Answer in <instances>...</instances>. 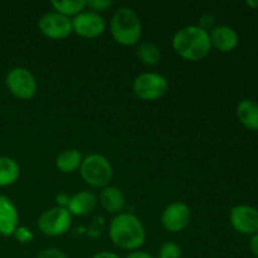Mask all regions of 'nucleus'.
Wrapping results in <instances>:
<instances>
[{
  "label": "nucleus",
  "mask_w": 258,
  "mask_h": 258,
  "mask_svg": "<svg viewBox=\"0 0 258 258\" xmlns=\"http://www.w3.org/2000/svg\"><path fill=\"white\" fill-rule=\"evenodd\" d=\"M237 118L246 128L251 131H258V103L256 101L242 100L236 110Z\"/></svg>",
  "instance_id": "nucleus-15"
},
{
  "label": "nucleus",
  "mask_w": 258,
  "mask_h": 258,
  "mask_svg": "<svg viewBox=\"0 0 258 258\" xmlns=\"http://www.w3.org/2000/svg\"><path fill=\"white\" fill-rule=\"evenodd\" d=\"M181 249L174 242H165L159 249L158 258H180Z\"/></svg>",
  "instance_id": "nucleus-21"
},
{
  "label": "nucleus",
  "mask_w": 258,
  "mask_h": 258,
  "mask_svg": "<svg viewBox=\"0 0 258 258\" xmlns=\"http://www.w3.org/2000/svg\"><path fill=\"white\" fill-rule=\"evenodd\" d=\"M72 226V216L68 209L54 207L43 212L38 219V228L43 234L59 237L67 233Z\"/></svg>",
  "instance_id": "nucleus-7"
},
{
  "label": "nucleus",
  "mask_w": 258,
  "mask_h": 258,
  "mask_svg": "<svg viewBox=\"0 0 258 258\" xmlns=\"http://www.w3.org/2000/svg\"><path fill=\"white\" fill-rule=\"evenodd\" d=\"M0 258H2V257H0Z\"/></svg>",
  "instance_id": "nucleus-31"
},
{
  "label": "nucleus",
  "mask_w": 258,
  "mask_h": 258,
  "mask_svg": "<svg viewBox=\"0 0 258 258\" xmlns=\"http://www.w3.org/2000/svg\"><path fill=\"white\" fill-rule=\"evenodd\" d=\"M212 47L221 52L228 53L237 48L239 43V37L236 30L228 25H217L209 32Z\"/></svg>",
  "instance_id": "nucleus-12"
},
{
  "label": "nucleus",
  "mask_w": 258,
  "mask_h": 258,
  "mask_svg": "<svg viewBox=\"0 0 258 258\" xmlns=\"http://www.w3.org/2000/svg\"><path fill=\"white\" fill-rule=\"evenodd\" d=\"M70 198H71V197H68L67 194H64V193L58 194V196L55 197V202H57V204H58L57 207H59V208L67 209L68 203H70Z\"/></svg>",
  "instance_id": "nucleus-26"
},
{
  "label": "nucleus",
  "mask_w": 258,
  "mask_h": 258,
  "mask_svg": "<svg viewBox=\"0 0 258 258\" xmlns=\"http://www.w3.org/2000/svg\"><path fill=\"white\" fill-rule=\"evenodd\" d=\"M5 85L14 97L19 100H30L38 91L37 80L28 68L14 67L8 72Z\"/></svg>",
  "instance_id": "nucleus-5"
},
{
  "label": "nucleus",
  "mask_w": 258,
  "mask_h": 258,
  "mask_svg": "<svg viewBox=\"0 0 258 258\" xmlns=\"http://www.w3.org/2000/svg\"><path fill=\"white\" fill-rule=\"evenodd\" d=\"M14 238L17 239L19 243H30V242L34 239V234H33V232L30 231V229H28L27 227H19L18 226V228L15 229L14 232Z\"/></svg>",
  "instance_id": "nucleus-22"
},
{
  "label": "nucleus",
  "mask_w": 258,
  "mask_h": 258,
  "mask_svg": "<svg viewBox=\"0 0 258 258\" xmlns=\"http://www.w3.org/2000/svg\"><path fill=\"white\" fill-rule=\"evenodd\" d=\"M125 258H154L150 253L143 251H134L131 253H128Z\"/></svg>",
  "instance_id": "nucleus-28"
},
{
  "label": "nucleus",
  "mask_w": 258,
  "mask_h": 258,
  "mask_svg": "<svg viewBox=\"0 0 258 258\" xmlns=\"http://www.w3.org/2000/svg\"><path fill=\"white\" fill-rule=\"evenodd\" d=\"M83 156L80 150L77 149H66V150L60 151L55 158V166L58 170L62 173H75L76 170L81 168L82 164Z\"/></svg>",
  "instance_id": "nucleus-17"
},
{
  "label": "nucleus",
  "mask_w": 258,
  "mask_h": 258,
  "mask_svg": "<svg viewBox=\"0 0 258 258\" xmlns=\"http://www.w3.org/2000/svg\"><path fill=\"white\" fill-rule=\"evenodd\" d=\"M50 5L55 13H59L67 18H75L87 8V2L86 0H54L50 3Z\"/></svg>",
  "instance_id": "nucleus-20"
},
{
  "label": "nucleus",
  "mask_w": 258,
  "mask_h": 258,
  "mask_svg": "<svg viewBox=\"0 0 258 258\" xmlns=\"http://www.w3.org/2000/svg\"><path fill=\"white\" fill-rule=\"evenodd\" d=\"M19 214L15 204L7 196L0 194V236L10 237L18 228Z\"/></svg>",
  "instance_id": "nucleus-13"
},
{
  "label": "nucleus",
  "mask_w": 258,
  "mask_h": 258,
  "mask_svg": "<svg viewBox=\"0 0 258 258\" xmlns=\"http://www.w3.org/2000/svg\"><path fill=\"white\" fill-rule=\"evenodd\" d=\"M113 5L112 0H88L87 8H90L91 12L100 13L110 9Z\"/></svg>",
  "instance_id": "nucleus-23"
},
{
  "label": "nucleus",
  "mask_w": 258,
  "mask_h": 258,
  "mask_svg": "<svg viewBox=\"0 0 258 258\" xmlns=\"http://www.w3.org/2000/svg\"><path fill=\"white\" fill-rule=\"evenodd\" d=\"M169 90V83L159 73H143L134 80L133 91L143 101H155L163 97Z\"/></svg>",
  "instance_id": "nucleus-6"
},
{
  "label": "nucleus",
  "mask_w": 258,
  "mask_h": 258,
  "mask_svg": "<svg viewBox=\"0 0 258 258\" xmlns=\"http://www.w3.org/2000/svg\"><path fill=\"white\" fill-rule=\"evenodd\" d=\"M80 171L85 183L93 188H106L113 176L110 161L98 154H91L83 158Z\"/></svg>",
  "instance_id": "nucleus-4"
},
{
  "label": "nucleus",
  "mask_w": 258,
  "mask_h": 258,
  "mask_svg": "<svg viewBox=\"0 0 258 258\" xmlns=\"http://www.w3.org/2000/svg\"><path fill=\"white\" fill-rule=\"evenodd\" d=\"M38 28L44 37L54 40L64 39L73 33L72 19L55 12L42 15L38 20Z\"/></svg>",
  "instance_id": "nucleus-8"
},
{
  "label": "nucleus",
  "mask_w": 258,
  "mask_h": 258,
  "mask_svg": "<svg viewBox=\"0 0 258 258\" xmlns=\"http://www.w3.org/2000/svg\"><path fill=\"white\" fill-rule=\"evenodd\" d=\"M97 207V197L91 191H78L70 198L68 212L71 216L85 217L92 213Z\"/></svg>",
  "instance_id": "nucleus-14"
},
{
  "label": "nucleus",
  "mask_w": 258,
  "mask_h": 258,
  "mask_svg": "<svg viewBox=\"0 0 258 258\" xmlns=\"http://www.w3.org/2000/svg\"><path fill=\"white\" fill-rule=\"evenodd\" d=\"M136 57L138 59L143 63L144 66L148 67H154V66L159 64L161 60V52L155 44L149 42H144L138 44L136 47Z\"/></svg>",
  "instance_id": "nucleus-19"
},
{
  "label": "nucleus",
  "mask_w": 258,
  "mask_h": 258,
  "mask_svg": "<svg viewBox=\"0 0 258 258\" xmlns=\"http://www.w3.org/2000/svg\"><path fill=\"white\" fill-rule=\"evenodd\" d=\"M100 203L106 212L120 214L125 207V197L116 186H106L100 193Z\"/></svg>",
  "instance_id": "nucleus-16"
},
{
  "label": "nucleus",
  "mask_w": 258,
  "mask_h": 258,
  "mask_svg": "<svg viewBox=\"0 0 258 258\" xmlns=\"http://www.w3.org/2000/svg\"><path fill=\"white\" fill-rule=\"evenodd\" d=\"M92 258H121V257L117 256L116 253H113V252L103 251V252H98V253H96Z\"/></svg>",
  "instance_id": "nucleus-29"
},
{
  "label": "nucleus",
  "mask_w": 258,
  "mask_h": 258,
  "mask_svg": "<svg viewBox=\"0 0 258 258\" xmlns=\"http://www.w3.org/2000/svg\"><path fill=\"white\" fill-rule=\"evenodd\" d=\"M246 4L248 5L249 8H252V9H258V2H252V0H249V2H246Z\"/></svg>",
  "instance_id": "nucleus-30"
},
{
  "label": "nucleus",
  "mask_w": 258,
  "mask_h": 258,
  "mask_svg": "<svg viewBox=\"0 0 258 258\" xmlns=\"http://www.w3.org/2000/svg\"><path fill=\"white\" fill-rule=\"evenodd\" d=\"M108 234L112 243L123 251H139L146 239L143 223L131 213L117 214L111 221Z\"/></svg>",
  "instance_id": "nucleus-1"
},
{
  "label": "nucleus",
  "mask_w": 258,
  "mask_h": 258,
  "mask_svg": "<svg viewBox=\"0 0 258 258\" xmlns=\"http://www.w3.org/2000/svg\"><path fill=\"white\" fill-rule=\"evenodd\" d=\"M37 258H68V257L66 256L64 252H62L60 249L48 248L40 252V253L37 256Z\"/></svg>",
  "instance_id": "nucleus-25"
},
{
  "label": "nucleus",
  "mask_w": 258,
  "mask_h": 258,
  "mask_svg": "<svg viewBox=\"0 0 258 258\" xmlns=\"http://www.w3.org/2000/svg\"><path fill=\"white\" fill-rule=\"evenodd\" d=\"M249 249L258 258V233L251 236V239H249Z\"/></svg>",
  "instance_id": "nucleus-27"
},
{
  "label": "nucleus",
  "mask_w": 258,
  "mask_h": 258,
  "mask_svg": "<svg viewBox=\"0 0 258 258\" xmlns=\"http://www.w3.org/2000/svg\"><path fill=\"white\" fill-rule=\"evenodd\" d=\"M110 30L116 43L131 47L138 44L140 40L143 25L135 10L128 7H121L111 18Z\"/></svg>",
  "instance_id": "nucleus-3"
},
{
  "label": "nucleus",
  "mask_w": 258,
  "mask_h": 258,
  "mask_svg": "<svg viewBox=\"0 0 258 258\" xmlns=\"http://www.w3.org/2000/svg\"><path fill=\"white\" fill-rule=\"evenodd\" d=\"M229 223L238 233L253 236L258 233V209L246 204L234 206L229 212Z\"/></svg>",
  "instance_id": "nucleus-9"
},
{
  "label": "nucleus",
  "mask_w": 258,
  "mask_h": 258,
  "mask_svg": "<svg viewBox=\"0 0 258 258\" xmlns=\"http://www.w3.org/2000/svg\"><path fill=\"white\" fill-rule=\"evenodd\" d=\"M190 218V208L183 202H174L163 211L161 224L168 232L176 233L188 227Z\"/></svg>",
  "instance_id": "nucleus-11"
},
{
  "label": "nucleus",
  "mask_w": 258,
  "mask_h": 258,
  "mask_svg": "<svg viewBox=\"0 0 258 258\" xmlns=\"http://www.w3.org/2000/svg\"><path fill=\"white\" fill-rule=\"evenodd\" d=\"M20 168L14 159L0 156V188H5L19 179Z\"/></svg>",
  "instance_id": "nucleus-18"
},
{
  "label": "nucleus",
  "mask_w": 258,
  "mask_h": 258,
  "mask_svg": "<svg viewBox=\"0 0 258 258\" xmlns=\"http://www.w3.org/2000/svg\"><path fill=\"white\" fill-rule=\"evenodd\" d=\"M106 29V22L98 13L83 10L72 19V30L82 38H96Z\"/></svg>",
  "instance_id": "nucleus-10"
},
{
  "label": "nucleus",
  "mask_w": 258,
  "mask_h": 258,
  "mask_svg": "<svg viewBox=\"0 0 258 258\" xmlns=\"http://www.w3.org/2000/svg\"><path fill=\"white\" fill-rule=\"evenodd\" d=\"M173 48L176 54L189 62L204 59L212 49L209 33L198 25H188L174 34Z\"/></svg>",
  "instance_id": "nucleus-2"
},
{
  "label": "nucleus",
  "mask_w": 258,
  "mask_h": 258,
  "mask_svg": "<svg viewBox=\"0 0 258 258\" xmlns=\"http://www.w3.org/2000/svg\"><path fill=\"white\" fill-rule=\"evenodd\" d=\"M214 22H216V19H214V17L212 14H206L203 15V17L201 18V20H199V28H202L203 30H206V32H211L212 29L214 28Z\"/></svg>",
  "instance_id": "nucleus-24"
}]
</instances>
